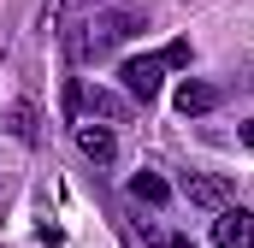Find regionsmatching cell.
<instances>
[{
    "label": "cell",
    "mask_w": 254,
    "mask_h": 248,
    "mask_svg": "<svg viewBox=\"0 0 254 248\" xmlns=\"http://www.w3.org/2000/svg\"><path fill=\"white\" fill-rule=\"evenodd\" d=\"M213 243H219V248H254V213H249V207L213 213Z\"/></svg>",
    "instance_id": "5b68a950"
},
{
    "label": "cell",
    "mask_w": 254,
    "mask_h": 248,
    "mask_svg": "<svg viewBox=\"0 0 254 248\" xmlns=\"http://www.w3.org/2000/svg\"><path fill=\"white\" fill-rule=\"evenodd\" d=\"M65 113L77 119V113H89V119H107V124H125L130 119V95H119V89H83L77 77L65 83Z\"/></svg>",
    "instance_id": "3957f363"
},
{
    "label": "cell",
    "mask_w": 254,
    "mask_h": 248,
    "mask_svg": "<svg viewBox=\"0 0 254 248\" xmlns=\"http://www.w3.org/2000/svg\"><path fill=\"white\" fill-rule=\"evenodd\" d=\"M107 12V0H60V18H95Z\"/></svg>",
    "instance_id": "8fae6325"
},
{
    "label": "cell",
    "mask_w": 254,
    "mask_h": 248,
    "mask_svg": "<svg viewBox=\"0 0 254 248\" xmlns=\"http://www.w3.org/2000/svg\"><path fill=\"white\" fill-rule=\"evenodd\" d=\"M136 237L148 248H195L190 237H178V231H166V225H154V219H136Z\"/></svg>",
    "instance_id": "9c48e42d"
},
{
    "label": "cell",
    "mask_w": 254,
    "mask_h": 248,
    "mask_svg": "<svg viewBox=\"0 0 254 248\" xmlns=\"http://www.w3.org/2000/svg\"><path fill=\"white\" fill-rule=\"evenodd\" d=\"M184 195H190L195 207H207V213L237 207V189H231V178H219V172H190L184 178Z\"/></svg>",
    "instance_id": "277c9868"
},
{
    "label": "cell",
    "mask_w": 254,
    "mask_h": 248,
    "mask_svg": "<svg viewBox=\"0 0 254 248\" xmlns=\"http://www.w3.org/2000/svg\"><path fill=\"white\" fill-rule=\"evenodd\" d=\"M213 107H219V89H213V83H178V113H184V119H201V113H213Z\"/></svg>",
    "instance_id": "52a82bcc"
},
{
    "label": "cell",
    "mask_w": 254,
    "mask_h": 248,
    "mask_svg": "<svg viewBox=\"0 0 254 248\" xmlns=\"http://www.w3.org/2000/svg\"><path fill=\"white\" fill-rule=\"evenodd\" d=\"M130 201H148V207H166V201H172V184H166L160 172H136V178H130Z\"/></svg>",
    "instance_id": "ba28073f"
},
{
    "label": "cell",
    "mask_w": 254,
    "mask_h": 248,
    "mask_svg": "<svg viewBox=\"0 0 254 248\" xmlns=\"http://www.w3.org/2000/svg\"><path fill=\"white\" fill-rule=\"evenodd\" d=\"M178 65H190V42H172V48H160V54H142V60H125L119 65V77H125L130 101H154L160 95V83H166V71H178Z\"/></svg>",
    "instance_id": "7a4b0ae2"
},
{
    "label": "cell",
    "mask_w": 254,
    "mask_h": 248,
    "mask_svg": "<svg viewBox=\"0 0 254 248\" xmlns=\"http://www.w3.org/2000/svg\"><path fill=\"white\" fill-rule=\"evenodd\" d=\"M237 136H243V148H254V119H243V130H237Z\"/></svg>",
    "instance_id": "7c38bea8"
},
{
    "label": "cell",
    "mask_w": 254,
    "mask_h": 248,
    "mask_svg": "<svg viewBox=\"0 0 254 248\" xmlns=\"http://www.w3.org/2000/svg\"><path fill=\"white\" fill-rule=\"evenodd\" d=\"M71 130H77V148H83L95 166H113V160H119V142H113L107 124H71Z\"/></svg>",
    "instance_id": "8992f818"
},
{
    "label": "cell",
    "mask_w": 254,
    "mask_h": 248,
    "mask_svg": "<svg viewBox=\"0 0 254 248\" xmlns=\"http://www.w3.org/2000/svg\"><path fill=\"white\" fill-rule=\"evenodd\" d=\"M6 124H12V136H18V142H36V113H30V107H12Z\"/></svg>",
    "instance_id": "30bf717a"
},
{
    "label": "cell",
    "mask_w": 254,
    "mask_h": 248,
    "mask_svg": "<svg viewBox=\"0 0 254 248\" xmlns=\"http://www.w3.org/2000/svg\"><path fill=\"white\" fill-rule=\"evenodd\" d=\"M130 36H142V12H125V6H107L95 18H83L71 30V54L77 60H107L113 48H125Z\"/></svg>",
    "instance_id": "6da1fadb"
}]
</instances>
